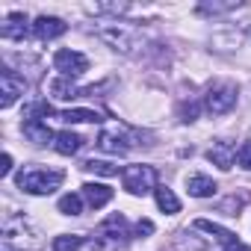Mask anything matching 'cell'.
<instances>
[{
  "label": "cell",
  "instance_id": "1",
  "mask_svg": "<svg viewBox=\"0 0 251 251\" xmlns=\"http://www.w3.org/2000/svg\"><path fill=\"white\" fill-rule=\"evenodd\" d=\"M62 180H65V172L59 169H27V172H18L15 177L18 189L30 195H50L62 186Z\"/></svg>",
  "mask_w": 251,
  "mask_h": 251
},
{
  "label": "cell",
  "instance_id": "2",
  "mask_svg": "<svg viewBox=\"0 0 251 251\" xmlns=\"http://www.w3.org/2000/svg\"><path fill=\"white\" fill-rule=\"evenodd\" d=\"M121 180L130 195H148L151 189H157V172L151 166H127L121 172Z\"/></svg>",
  "mask_w": 251,
  "mask_h": 251
},
{
  "label": "cell",
  "instance_id": "3",
  "mask_svg": "<svg viewBox=\"0 0 251 251\" xmlns=\"http://www.w3.org/2000/svg\"><path fill=\"white\" fill-rule=\"evenodd\" d=\"M53 68H56L62 77H80V74H86V68H89V56L80 53V50L62 48V50L53 53Z\"/></svg>",
  "mask_w": 251,
  "mask_h": 251
},
{
  "label": "cell",
  "instance_id": "4",
  "mask_svg": "<svg viewBox=\"0 0 251 251\" xmlns=\"http://www.w3.org/2000/svg\"><path fill=\"white\" fill-rule=\"evenodd\" d=\"M204 103H207V109H210L213 115H225V112L233 109V103H236V86H233V83H216V86L207 92Z\"/></svg>",
  "mask_w": 251,
  "mask_h": 251
},
{
  "label": "cell",
  "instance_id": "5",
  "mask_svg": "<svg viewBox=\"0 0 251 251\" xmlns=\"http://www.w3.org/2000/svg\"><path fill=\"white\" fill-rule=\"evenodd\" d=\"M0 106L3 109H9L12 103H15V98L18 95H24V77H18L12 68H3L0 71Z\"/></svg>",
  "mask_w": 251,
  "mask_h": 251
},
{
  "label": "cell",
  "instance_id": "6",
  "mask_svg": "<svg viewBox=\"0 0 251 251\" xmlns=\"http://www.w3.org/2000/svg\"><path fill=\"white\" fill-rule=\"evenodd\" d=\"M21 130H24V136H27L30 142H36V145H48V142H56V133L48 127V124H45L42 118H27Z\"/></svg>",
  "mask_w": 251,
  "mask_h": 251
},
{
  "label": "cell",
  "instance_id": "7",
  "mask_svg": "<svg viewBox=\"0 0 251 251\" xmlns=\"http://www.w3.org/2000/svg\"><path fill=\"white\" fill-rule=\"evenodd\" d=\"M65 30H68L65 21H59V18H53V15H42V18H36V24H33V36L42 39V42L56 39V36H62Z\"/></svg>",
  "mask_w": 251,
  "mask_h": 251
},
{
  "label": "cell",
  "instance_id": "8",
  "mask_svg": "<svg viewBox=\"0 0 251 251\" xmlns=\"http://www.w3.org/2000/svg\"><path fill=\"white\" fill-rule=\"evenodd\" d=\"M98 148L100 151H106V154H127V136L124 133H118V130H103L100 136H98Z\"/></svg>",
  "mask_w": 251,
  "mask_h": 251
},
{
  "label": "cell",
  "instance_id": "9",
  "mask_svg": "<svg viewBox=\"0 0 251 251\" xmlns=\"http://www.w3.org/2000/svg\"><path fill=\"white\" fill-rule=\"evenodd\" d=\"M83 198L89 207L98 210V207H106L112 201V189L106 183H83Z\"/></svg>",
  "mask_w": 251,
  "mask_h": 251
},
{
  "label": "cell",
  "instance_id": "10",
  "mask_svg": "<svg viewBox=\"0 0 251 251\" xmlns=\"http://www.w3.org/2000/svg\"><path fill=\"white\" fill-rule=\"evenodd\" d=\"M233 157H236V151H233L230 142H216V145L207 151V160H210L213 166H219L222 172H227V169L233 166Z\"/></svg>",
  "mask_w": 251,
  "mask_h": 251
},
{
  "label": "cell",
  "instance_id": "11",
  "mask_svg": "<svg viewBox=\"0 0 251 251\" xmlns=\"http://www.w3.org/2000/svg\"><path fill=\"white\" fill-rule=\"evenodd\" d=\"M186 189H189V195H195V198H210L219 186H216V180L207 177V175H189V177H186Z\"/></svg>",
  "mask_w": 251,
  "mask_h": 251
},
{
  "label": "cell",
  "instance_id": "12",
  "mask_svg": "<svg viewBox=\"0 0 251 251\" xmlns=\"http://www.w3.org/2000/svg\"><path fill=\"white\" fill-rule=\"evenodd\" d=\"M80 145H83V139H80L74 130H59V133H56V142H53L56 154H62V157L77 154V151H80Z\"/></svg>",
  "mask_w": 251,
  "mask_h": 251
},
{
  "label": "cell",
  "instance_id": "13",
  "mask_svg": "<svg viewBox=\"0 0 251 251\" xmlns=\"http://www.w3.org/2000/svg\"><path fill=\"white\" fill-rule=\"evenodd\" d=\"M195 227H198V230H204V233H210V236H216V239H219V242H225V245L239 242V239H236V233H230L227 227H222V225H216V222H210V219H195Z\"/></svg>",
  "mask_w": 251,
  "mask_h": 251
},
{
  "label": "cell",
  "instance_id": "14",
  "mask_svg": "<svg viewBox=\"0 0 251 251\" xmlns=\"http://www.w3.org/2000/svg\"><path fill=\"white\" fill-rule=\"evenodd\" d=\"M0 36H3V39H24L27 36V18H24V12H12L6 18V24L0 27Z\"/></svg>",
  "mask_w": 251,
  "mask_h": 251
},
{
  "label": "cell",
  "instance_id": "15",
  "mask_svg": "<svg viewBox=\"0 0 251 251\" xmlns=\"http://www.w3.org/2000/svg\"><path fill=\"white\" fill-rule=\"evenodd\" d=\"M154 198H157V207H160L163 213H169V216L180 213V201H177V195H175L169 186H157V189H154Z\"/></svg>",
  "mask_w": 251,
  "mask_h": 251
},
{
  "label": "cell",
  "instance_id": "16",
  "mask_svg": "<svg viewBox=\"0 0 251 251\" xmlns=\"http://www.w3.org/2000/svg\"><path fill=\"white\" fill-rule=\"evenodd\" d=\"M124 230H127V222H124L121 213H115V216H109V219L98 227V236H109V239L115 242L118 236H124Z\"/></svg>",
  "mask_w": 251,
  "mask_h": 251
},
{
  "label": "cell",
  "instance_id": "17",
  "mask_svg": "<svg viewBox=\"0 0 251 251\" xmlns=\"http://www.w3.org/2000/svg\"><path fill=\"white\" fill-rule=\"evenodd\" d=\"M59 118L68 121V124H83V121H100V112H95V109H65V112H59Z\"/></svg>",
  "mask_w": 251,
  "mask_h": 251
},
{
  "label": "cell",
  "instance_id": "18",
  "mask_svg": "<svg viewBox=\"0 0 251 251\" xmlns=\"http://www.w3.org/2000/svg\"><path fill=\"white\" fill-rule=\"evenodd\" d=\"M80 248H83V236H77V233L53 236V251H80Z\"/></svg>",
  "mask_w": 251,
  "mask_h": 251
},
{
  "label": "cell",
  "instance_id": "19",
  "mask_svg": "<svg viewBox=\"0 0 251 251\" xmlns=\"http://www.w3.org/2000/svg\"><path fill=\"white\" fill-rule=\"evenodd\" d=\"M50 92H53V98H62V100H68V98L77 95L71 77H59V80H53V83H50Z\"/></svg>",
  "mask_w": 251,
  "mask_h": 251
},
{
  "label": "cell",
  "instance_id": "20",
  "mask_svg": "<svg viewBox=\"0 0 251 251\" xmlns=\"http://www.w3.org/2000/svg\"><path fill=\"white\" fill-rule=\"evenodd\" d=\"M59 213H65V216H80V213H83V201H80V195H74V192L62 195V198H59Z\"/></svg>",
  "mask_w": 251,
  "mask_h": 251
},
{
  "label": "cell",
  "instance_id": "21",
  "mask_svg": "<svg viewBox=\"0 0 251 251\" xmlns=\"http://www.w3.org/2000/svg\"><path fill=\"white\" fill-rule=\"evenodd\" d=\"M83 169H89V172H95V175H103V177L118 175V166H112V163H106V160H89Z\"/></svg>",
  "mask_w": 251,
  "mask_h": 251
},
{
  "label": "cell",
  "instance_id": "22",
  "mask_svg": "<svg viewBox=\"0 0 251 251\" xmlns=\"http://www.w3.org/2000/svg\"><path fill=\"white\" fill-rule=\"evenodd\" d=\"M50 112H53V106H50L48 100H36V103H30V106H27V112H24V115H27V118H39V115H50Z\"/></svg>",
  "mask_w": 251,
  "mask_h": 251
},
{
  "label": "cell",
  "instance_id": "23",
  "mask_svg": "<svg viewBox=\"0 0 251 251\" xmlns=\"http://www.w3.org/2000/svg\"><path fill=\"white\" fill-rule=\"evenodd\" d=\"M236 163H239L242 169H248V172H251V139L239 145V151H236Z\"/></svg>",
  "mask_w": 251,
  "mask_h": 251
},
{
  "label": "cell",
  "instance_id": "24",
  "mask_svg": "<svg viewBox=\"0 0 251 251\" xmlns=\"http://www.w3.org/2000/svg\"><path fill=\"white\" fill-rule=\"evenodd\" d=\"M198 118V103H180V121H195Z\"/></svg>",
  "mask_w": 251,
  "mask_h": 251
},
{
  "label": "cell",
  "instance_id": "25",
  "mask_svg": "<svg viewBox=\"0 0 251 251\" xmlns=\"http://www.w3.org/2000/svg\"><path fill=\"white\" fill-rule=\"evenodd\" d=\"M148 233H154V222L151 219H139L136 222V236H148Z\"/></svg>",
  "mask_w": 251,
  "mask_h": 251
},
{
  "label": "cell",
  "instance_id": "26",
  "mask_svg": "<svg viewBox=\"0 0 251 251\" xmlns=\"http://www.w3.org/2000/svg\"><path fill=\"white\" fill-rule=\"evenodd\" d=\"M9 172H12V157L3 154V163H0V177H9Z\"/></svg>",
  "mask_w": 251,
  "mask_h": 251
},
{
  "label": "cell",
  "instance_id": "27",
  "mask_svg": "<svg viewBox=\"0 0 251 251\" xmlns=\"http://www.w3.org/2000/svg\"><path fill=\"white\" fill-rule=\"evenodd\" d=\"M225 251H251V248H248V245H242V242H233V245H227Z\"/></svg>",
  "mask_w": 251,
  "mask_h": 251
}]
</instances>
